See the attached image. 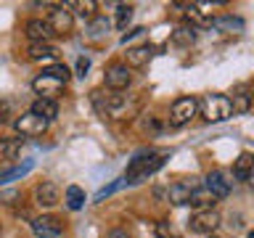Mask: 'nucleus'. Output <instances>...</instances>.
Masks as SVG:
<instances>
[{"mask_svg":"<svg viewBox=\"0 0 254 238\" xmlns=\"http://www.w3.org/2000/svg\"><path fill=\"white\" fill-rule=\"evenodd\" d=\"M167 151H154V148H148V151H140V154H135L132 156V162L127 164V170H125V182H130V185H138V182L143 180H148L151 175H156L159 170L164 167L167 162Z\"/></svg>","mask_w":254,"mask_h":238,"instance_id":"1","label":"nucleus"},{"mask_svg":"<svg viewBox=\"0 0 254 238\" xmlns=\"http://www.w3.org/2000/svg\"><path fill=\"white\" fill-rule=\"evenodd\" d=\"M93 106L101 117H111V119H122L127 114V98L122 93H103V90H95L93 95Z\"/></svg>","mask_w":254,"mask_h":238,"instance_id":"2","label":"nucleus"},{"mask_svg":"<svg viewBox=\"0 0 254 238\" xmlns=\"http://www.w3.org/2000/svg\"><path fill=\"white\" fill-rule=\"evenodd\" d=\"M201 114L209 119V122H225L228 117H233V106H230V98L228 95H220V93H212L198 103Z\"/></svg>","mask_w":254,"mask_h":238,"instance_id":"3","label":"nucleus"},{"mask_svg":"<svg viewBox=\"0 0 254 238\" xmlns=\"http://www.w3.org/2000/svg\"><path fill=\"white\" fill-rule=\"evenodd\" d=\"M196 114H198V101L193 98V95H183V98H178L170 106V124L183 127V124H188Z\"/></svg>","mask_w":254,"mask_h":238,"instance_id":"4","label":"nucleus"},{"mask_svg":"<svg viewBox=\"0 0 254 238\" xmlns=\"http://www.w3.org/2000/svg\"><path fill=\"white\" fill-rule=\"evenodd\" d=\"M13 130L21 135V138H40L48 130V122L43 117L32 114V111H24V114L13 122Z\"/></svg>","mask_w":254,"mask_h":238,"instance_id":"5","label":"nucleus"},{"mask_svg":"<svg viewBox=\"0 0 254 238\" xmlns=\"http://www.w3.org/2000/svg\"><path fill=\"white\" fill-rule=\"evenodd\" d=\"M217 225H220V212L214 209H201L188 220L190 233H198V236H212L217 230Z\"/></svg>","mask_w":254,"mask_h":238,"instance_id":"6","label":"nucleus"},{"mask_svg":"<svg viewBox=\"0 0 254 238\" xmlns=\"http://www.w3.org/2000/svg\"><path fill=\"white\" fill-rule=\"evenodd\" d=\"M45 21H48V27L53 29V35H69V32L74 29V13H71L66 5H53V11Z\"/></svg>","mask_w":254,"mask_h":238,"instance_id":"7","label":"nucleus"},{"mask_svg":"<svg viewBox=\"0 0 254 238\" xmlns=\"http://www.w3.org/2000/svg\"><path fill=\"white\" fill-rule=\"evenodd\" d=\"M32 233L37 238H61L64 233V222L53 214H43V217L32 220Z\"/></svg>","mask_w":254,"mask_h":238,"instance_id":"8","label":"nucleus"},{"mask_svg":"<svg viewBox=\"0 0 254 238\" xmlns=\"http://www.w3.org/2000/svg\"><path fill=\"white\" fill-rule=\"evenodd\" d=\"M130 79H132V74H130V69H127L125 63H111V66L106 69V74H103V82H106V87L114 90V93L125 90V87L130 85Z\"/></svg>","mask_w":254,"mask_h":238,"instance_id":"9","label":"nucleus"},{"mask_svg":"<svg viewBox=\"0 0 254 238\" xmlns=\"http://www.w3.org/2000/svg\"><path fill=\"white\" fill-rule=\"evenodd\" d=\"M196 188H198L196 180H178V182H172L170 190H167V201L175 204V206L190 204V196H193Z\"/></svg>","mask_w":254,"mask_h":238,"instance_id":"10","label":"nucleus"},{"mask_svg":"<svg viewBox=\"0 0 254 238\" xmlns=\"http://www.w3.org/2000/svg\"><path fill=\"white\" fill-rule=\"evenodd\" d=\"M66 85H61V82H56L53 77H48V74H40L32 79V90L37 93V98H51L56 101V95H61V90Z\"/></svg>","mask_w":254,"mask_h":238,"instance_id":"11","label":"nucleus"},{"mask_svg":"<svg viewBox=\"0 0 254 238\" xmlns=\"http://www.w3.org/2000/svg\"><path fill=\"white\" fill-rule=\"evenodd\" d=\"M204 188L209 190L214 198H228V193H230V180L225 178V172L212 170V172L204 178Z\"/></svg>","mask_w":254,"mask_h":238,"instance_id":"12","label":"nucleus"},{"mask_svg":"<svg viewBox=\"0 0 254 238\" xmlns=\"http://www.w3.org/2000/svg\"><path fill=\"white\" fill-rule=\"evenodd\" d=\"M59 198H61V190H59V185L56 182H51V180H43L40 185L35 188V201L40 204V206H56L59 204Z\"/></svg>","mask_w":254,"mask_h":238,"instance_id":"13","label":"nucleus"},{"mask_svg":"<svg viewBox=\"0 0 254 238\" xmlns=\"http://www.w3.org/2000/svg\"><path fill=\"white\" fill-rule=\"evenodd\" d=\"M24 35H27L32 43H48L53 37V29L48 27L45 19H29L24 24Z\"/></svg>","mask_w":254,"mask_h":238,"instance_id":"14","label":"nucleus"},{"mask_svg":"<svg viewBox=\"0 0 254 238\" xmlns=\"http://www.w3.org/2000/svg\"><path fill=\"white\" fill-rule=\"evenodd\" d=\"M32 170H35V159H24L21 164H16V167H11V170L0 172V185H8V182H13V180L27 178Z\"/></svg>","mask_w":254,"mask_h":238,"instance_id":"15","label":"nucleus"},{"mask_svg":"<svg viewBox=\"0 0 254 238\" xmlns=\"http://www.w3.org/2000/svg\"><path fill=\"white\" fill-rule=\"evenodd\" d=\"M151 56H154V48H151V45H135V48L127 51V63H125V66L127 69H130V66L140 69V66H146V63H148Z\"/></svg>","mask_w":254,"mask_h":238,"instance_id":"16","label":"nucleus"},{"mask_svg":"<svg viewBox=\"0 0 254 238\" xmlns=\"http://www.w3.org/2000/svg\"><path fill=\"white\" fill-rule=\"evenodd\" d=\"M27 56L32 61H53L56 56H59V48L51 45V43H29Z\"/></svg>","mask_w":254,"mask_h":238,"instance_id":"17","label":"nucleus"},{"mask_svg":"<svg viewBox=\"0 0 254 238\" xmlns=\"http://www.w3.org/2000/svg\"><path fill=\"white\" fill-rule=\"evenodd\" d=\"M32 114H37V117H43L45 122H51V119L59 117V103L51 101V98H35V103H32Z\"/></svg>","mask_w":254,"mask_h":238,"instance_id":"18","label":"nucleus"},{"mask_svg":"<svg viewBox=\"0 0 254 238\" xmlns=\"http://www.w3.org/2000/svg\"><path fill=\"white\" fill-rule=\"evenodd\" d=\"M206 24L222 32H244V19H238V16H214Z\"/></svg>","mask_w":254,"mask_h":238,"instance_id":"19","label":"nucleus"},{"mask_svg":"<svg viewBox=\"0 0 254 238\" xmlns=\"http://www.w3.org/2000/svg\"><path fill=\"white\" fill-rule=\"evenodd\" d=\"M252 170H254V154L244 151V154L236 159V164H233V178L236 180H249Z\"/></svg>","mask_w":254,"mask_h":238,"instance_id":"20","label":"nucleus"},{"mask_svg":"<svg viewBox=\"0 0 254 238\" xmlns=\"http://www.w3.org/2000/svg\"><path fill=\"white\" fill-rule=\"evenodd\" d=\"M109 27H111V21L106 19V16H95L93 21H87V37H90V40L106 37L109 35Z\"/></svg>","mask_w":254,"mask_h":238,"instance_id":"21","label":"nucleus"},{"mask_svg":"<svg viewBox=\"0 0 254 238\" xmlns=\"http://www.w3.org/2000/svg\"><path fill=\"white\" fill-rule=\"evenodd\" d=\"M64 201H66V206L71 212L82 209V206H85V190L79 185H69L66 190H64Z\"/></svg>","mask_w":254,"mask_h":238,"instance_id":"22","label":"nucleus"},{"mask_svg":"<svg viewBox=\"0 0 254 238\" xmlns=\"http://www.w3.org/2000/svg\"><path fill=\"white\" fill-rule=\"evenodd\" d=\"M24 146V138H0V159H16Z\"/></svg>","mask_w":254,"mask_h":238,"instance_id":"23","label":"nucleus"},{"mask_svg":"<svg viewBox=\"0 0 254 238\" xmlns=\"http://www.w3.org/2000/svg\"><path fill=\"white\" fill-rule=\"evenodd\" d=\"M66 8H74L71 13L82 16V19L93 21L95 19V8H98V3H93V0H74V3H66Z\"/></svg>","mask_w":254,"mask_h":238,"instance_id":"24","label":"nucleus"},{"mask_svg":"<svg viewBox=\"0 0 254 238\" xmlns=\"http://www.w3.org/2000/svg\"><path fill=\"white\" fill-rule=\"evenodd\" d=\"M230 106H233V114H246V111L252 109V95H249V90H238L233 98H230Z\"/></svg>","mask_w":254,"mask_h":238,"instance_id":"25","label":"nucleus"},{"mask_svg":"<svg viewBox=\"0 0 254 238\" xmlns=\"http://www.w3.org/2000/svg\"><path fill=\"white\" fill-rule=\"evenodd\" d=\"M193 40H196V27H188V24H186V27H178V29L172 32V43L180 45V48L190 45Z\"/></svg>","mask_w":254,"mask_h":238,"instance_id":"26","label":"nucleus"},{"mask_svg":"<svg viewBox=\"0 0 254 238\" xmlns=\"http://www.w3.org/2000/svg\"><path fill=\"white\" fill-rule=\"evenodd\" d=\"M43 74L53 77L56 82H61V85H66V82H69V77H71V71H69L66 63H51V66H45V69H43Z\"/></svg>","mask_w":254,"mask_h":238,"instance_id":"27","label":"nucleus"},{"mask_svg":"<svg viewBox=\"0 0 254 238\" xmlns=\"http://www.w3.org/2000/svg\"><path fill=\"white\" fill-rule=\"evenodd\" d=\"M154 236L156 238H180L178 230H175L170 222H164V220H159L156 225H154Z\"/></svg>","mask_w":254,"mask_h":238,"instance_id":"28","label":"nucleus"},{"mask_svg":"<svg viewBox=\"0 0 254 238\" xmlns=\"http://www.w3.org/2000/svg\"><path fill=\"white\" fill-rule=\"evenodd\" d=\"M130 19H132V5H119L117 8V27L119 29H127Z\"/></svg>","mask_w":254,"mask_h":238,"instance_id":"29","label":"nucleus"},{"mask_svg":"<svg viewBox=\"0 0 254 238\" xmlns=\"http://www.w3.org/2000/svg\"><path fill=\"white\" fill-rule=\"evenodd\" d=\"M122 185H125V180H122V178H119V180H114V182H111V185L101 188L98 193H95V201H103V198H106V196H111V193H114V190H119Z\"/></svg>","mask_w":254,"mask_h":238,"instance_id":"30","label":"nucleus"},{"mask_svg":"<svg viewBox=\"0 0 254 238\" xmlns=\"http://www.w3.org/2000/svg\"><path fill=\"white\" fill-rule=\"evenodd\" d=\"M87 71H90V59H87V56H79L77 59V77H85Z\"/></svg>","mask_w":254,"mask_h":238,"instance_id":"31","label":"nucleus"},{"mask_svg":"<svg viewBox=\"0 0 254 238\" xmlns=\"http://www.w3.org/2000/svg\"><path fill=\"white\" fill-rule=\"evenodd\" d=\"M11 117V101H5V98H0V122L3 119Z\"/></svg>","mask_w":254,"mask_h":238,"instance_id":"32","label":"nucleus"},{"mask_svg":"<svg viewBox=\"0 0 254 238\" xmlns=\"http://www.w3.org/2000/svg\"><path fill=\"white\" fill-rule=\"evenodd\" d=\"M106 238H130V233H127L125 228H114V230H109Z\"/></svg>","mask_w":254,"mask_h":238,"instance_id":"33","label":"nucleus"},{"mask_svg":"<svg viewBox=\"0 0 254 238\" xmlns=\"http://www.w3.org/2000/svg\"><path fill=\"white\" fill-rule=\"evenodd\" d=\"M143 32H146V29H143V27H138V29H132V32H127V35H122V43L127 45V40H132V37H140Z\"/></svg>","mask_w":254,"mask_h":238,"instance_id":"34","label":"nucleus"},{"mask_svg":"<svg viewBox=\"0 0 254 238\" xmlns=\"http://www.w3.org/2000/svg\"><path fill=\"white\" fill-rule=\"evenodd\" d=\"M143 127H146V130H162V124L156 122V117H148L146 122H143Z\"/></svg>","mask_w":254,"mask_h":238,"instance_id":"35","label":"nucleus"},{"mask_svg":"<svg viewBox=\"0 0 254 238\" xmlns=\"http://www.w3.org/2000/svg\"><path fill=\"white\" fill-rule=\"evenodd\" d=\"M13 198H16V193H5L3 196V204H13Z\"/></svg>","mask_w":254,"mask_h":238,"instance_id":"36","label":"nucleus"},{"mask_svg":"<svg viewBox=\"0 0 254 238\" xmlns=\"http://www.w3.org/2000/svg\"><path fill=\"white\" fill-rule=\"evenodd\" d=\"M249 182H252V188H254V170H252V175H249Z\"/></svg>","mask_w":254,"mask_h":238,"instance_id":"37","label":"nucleus"},{"mask_svg":"<svg viewBox=\"0 0 254 238\" xmlns=\"http://www.w3.org/2000/svg\"><path fill=\"white\" fill-rule=\"evenodd\" d=\"M249 95H252V106H254V90H252V93H249Z\"/></svg>","mask_w":254,"mask_h":238,"instance_id":"38","label":"nucleus"},{"mask_svg":"<svg viewBox=\"0 0 254 238\" xmlns=\"http://www.w3.org/2000/svg\"><path fill=\"white\" fill-rule=\"evenodd\" d=\"M249 238H254V230H252V233H249Z\"/></svg>","mask_w":254,"mask_h":238,"instance_id":"39","label":"nucleus"},{"mask_svg":"<svg viewBox=\"0 0 254 238\" xmlns=\"http://www.w3.org/2000/svg\"><path fill=\"white\" fill-rule=\"evenodd\" d=\"M209 238H217V236H209Z\"/></svg>","mask_w":254,"mask_h":238,"instance_id":"40","label":"nucleus"}]
</instances>
